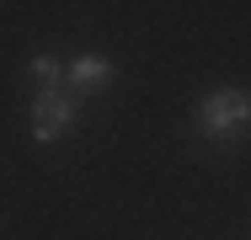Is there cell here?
I'll return each mask as SVG.
<instances>
[{"instance_id":"277c9868","label":"cell","mask_w":251,"mask_h":240,"mask_svg":"<svg viewBox=\"0 0 251 240\" xmlns=\"http://www.w3.org/2000/svg\"><path fill=\"white\" fill-rule=\"evenodd\" d=\"M27 70H32V80H38V91H64V64H59L53 53H38V59H32Z\"/></svg>"},{"instance_id":"7a4b0ae2","label":"cell","mask_w":251,"mask_h":240,"mask_svg":"<svg viewBox=\"0 0 251 240\" xmlns=\"http://www.w3.org/2000/svg\"><path fill=\"white\" fill-rule=\"evenodd\" d=\"M75 96L70 91H38L32 96V139L38 144H53L59 134H70L75 128Z\"/></svg>"},{"instance_id":"6da1fadb","label":"cell","mask_w":251,"mask_h":240,"mask_svg":"<svg viewBox=\"0 0 251 240\" xmlns=\"http://www.w3.org/2000/svg\"><path fill=\"white\" fill-rule=\"evenodd\" d=\"M251 123V96L241 86H219L198 101V134L214 144H235Z\"/></svg>"},{"instance_id":"3957f363","label":"cell","mask_w":251,"mask_h":240,"mask_svg":"<svg viewBox=\"0 0 251 240\" xmlns=\"http://www.w3.org/2000/svg\"><path fill=\"white\" fill-rule=\"evenodd\" d=\"M101 86H112V59L107 53H75L64 64V91L70 96H91Z\"/></svg>"}]
</instances>
